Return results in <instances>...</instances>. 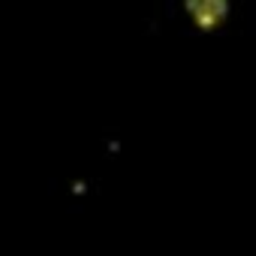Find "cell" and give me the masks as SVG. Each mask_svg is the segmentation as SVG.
<instances>
[{
  "label": "cell",
  "instance_id": "cell-1",
  "mask_svg": "<svg viewBox=\"0 0 256 256\" xmlns=\"http://www.w3.org/2000/svg\"><path fill=\"white\" fill-rule=\"evenodd\" d=\"M187 12L196 18L199 28H217L229 12V6L223 0H193V4H187Z\"/></svg>",
  "mask_w": 256,
  "mask_h": 256
}]
</instances>
